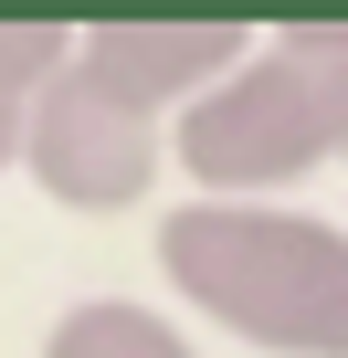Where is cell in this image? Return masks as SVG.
Returning a JSON list of instances; mask_svg holds the SVG:
<instances>
[{
  "mask_svg": "<svg viewBox=\"0 0 348 358\" xmlns=\"http://www.w3.org/2000/svg\"><path fill=\"white\" fill-rule=\"evenodd\" d=\"M158 264L211 327L274 358H348V232L285 201H190L158 222Z\"/></svg>",
  "mask_w": 348,
  "mask_h": 358,
  "instance_id": "1",
  "label": "cell"
},
{
  "mask_svg": "<svg viewBox=\"0 0 348 358\" xmlns=\"http://www.w3.org/2000/svg\"><path fill=\"white\" fill-rule=\"evenodd\" d=\"M169 148L201 179V201H253L306 179L316 158H348V22L264 32L232 85H211L169 127Z\"/></svg>",
  "mask_w": 348,
  "mask_h": 358,
  "instance_id": "2",
  "label": "cell"
},
{
  "mask_svg": "<svg viewBox=\"0 0 348 358\" xmlns=\"http://www.w3.org/2000/svg\"><path fill=\"white\" fill-rule=\"evenodd\" d=\"M158 158H169L158 116H137L127 95H106L85 64H64V74L32 95L22 169L43 179V201H64V211H137L148 179H158Z\"/></svg>",
  "mask_w": 348,
  "mask_h": 358,
  "instance_id": "3",
  "label": "cell"
},
{
  "mask_svg": "<svg viewBox=\"0 0 348 358\" xmlns=\"http://www.w3.org/2000/svg\"><path fill=\"white\" fill-rule=\"evenodd\" d=\"M74 64L106 95H127L137 116H158V106L190 116L211 85H232L253 64V32L243 22H85L74 32Z\"/></svg>",
  "mask_w": 348,
  "mask_h": 358,
  "instance_id": "4",
  "label": "cell"
},
{
  "mask_svg": "<svg viewBox=\"0 0 348 358\" xmlns=\"http://www.w3.org/2000/svg\"><path fill=\"white\" fill-rule=\"evenodd\" d=\"M43 358H201V348L169 327V316L127 306V295H85V306H64V316H53Z\"/></svg>",
  "mask_w": 348,
  "mask_h": 358,
  "instance_id": "5",
  "label": "cell"
},
{
  "mask_svg": "<svg viewBox=\"0 0 348 358\" xmlns=\"http://www.w3.org/2000/svg\"><path fill=\"white\" fill-rule=\"evenodd\" d=\"M64 64H74V32L64 22H0V106H32Z\"/></svg>",
  "mask_w": 348,
  "mask_h": 358,
  "instance_id": "6",
  "label": "cell"
},
{
  "mask_svg": "<svg viewBox=\"0 0 348 358\" xmlns=\"http://www.w3.org/2000/svg\"><path fill=\"white\" fill-rule=\"evenodd\" d=\"M22 127H32V106H0V169L22 158Z\"/></svg>",
  "mask_w": 348,
  "mask_h": 358,
  "instance_id": "7",
  "label": "cell"
}]
</instances>
